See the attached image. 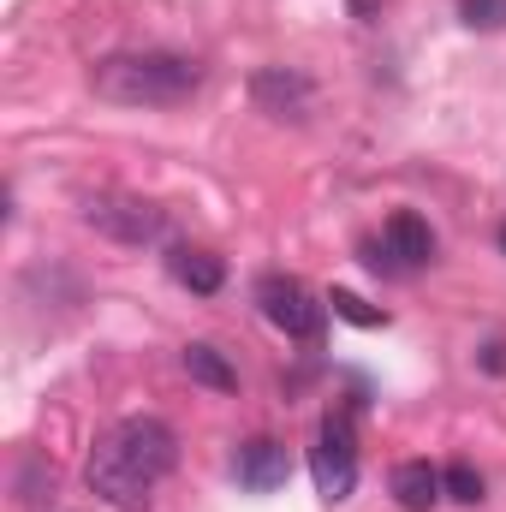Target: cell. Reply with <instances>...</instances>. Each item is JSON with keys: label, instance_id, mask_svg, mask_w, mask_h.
<instances>
[{"label": "cell", "instance_id": "cell-1", "mask_svg": "<svg viewBox=\"0 0 506 512\" xmlns=\"http://www.w3.org/2000/svg\"><path fill=\"white\" fill-rule=\"evenodd\" d=\"M179 471V435L167 417H120L84 459V483L102 507L143 512L149 495Z\"/></svg>", "mask_w": 506, "mask_h": 512}, {"label": "cell", "instance_id": "cell-2", "mask_svg": "<svg viewBox=\"0 0 506 512\" xmlns=\"http://www.w3.org/2000/svg\"><path fill=\"white\" fill-rule=\"evenodd\" d=\"M203 60L173 48H126L90 66V90L114 108H185L203 90Z\"/></svg>", "mask_w": 506, "mask_h": 512}, {"label": "cell", "instance_id": "cell-3", "mask_svg": "<svg viewBox=\"0 0 506 512\" xmlns=\"http://www.w3.org/2000/svg\"><path fill=\"white\" fill-rule=\"evenodd\" d=\"M310 477H316V495L328 507H340L358 489V411L352 405H340V411L322 417L316 447H310Z\"/></svg>", "mask_w": 506, "mask_h": 512}, {"label": "cell", "instance_id": "cell-4", "mask_svg": "<svg viewBox=\"0 0 506 512\" xmlns=\"http://www.w3.org/2000/svg\"><path fill=\"white\" fill-rule=\"evenodd\" d=\"M256 310H262L286 340H304V346H316L322 328H328V298H316L298 274H262V280H256Z\"/></svg>", "mask_w": 506, "mask_h": 512}, {"label": "cell", "instance_id": "cell-5", "mask_svg": "<svg viewBox=\"0 0 506 512\" xmlns=\"http://www.w3.org/2000/svg\"><path fill=\"white\" fill-rule=\"evenodd\" d=\"M84 221L114 245H161L167 239V209H155L143 197H90Z\"/></svg>", "mask_w": 506, "mask_h": 512}, {"label": "cell", "instance_id": "cell-6", "mask_svg": "<svg viewBox=\"0 0 506 512\" xmlns=\"http://www.w3.org/2000/svg\"><path fill=\"white\" fill-rule=\"evenodd\" d=\"M251 102L268 114V120H292L304 126L310 108H316V84L298 72V66H262L251 78Z\"/></svg>", "mask_w": 506, "mask_h": 512}, {"label": "cell", "instance_id": "cell-7", "mask_svg": "<svg viewBox=\"0 0 506 512\" xmlns=\"http://www.w3.org/2000/svg\"><path fill=\"white\" fill-rule=\"evenodd\" d=\"M233 477H239V489H251V495H274V489H286V477H292V453H286L274 435H256V441L239 447Z\"/></svg>", "mask_w": 506, "mask_h": 512}, {"label": "cell", "instance_id": "cell-8", "mask_svg": "<svg viewBox=\"0 0 506 512\" xmlns=\"http://www.w3.org/2000/svg\"><path fill=\"white\" fill-rule=\"evenodd\" d=\"M381 245L393 251L399 274H417V268H429V262H435V227H429L423 215L399 209V215H387V227H381Z\"/></svg>", "mask_w": 506, "mask_h": 512}, {"label": "cell", "instance_id": "cell-9", "mask_svg": "<svg viewBox=\"0 0 506 512\" xmlns=\"http://www.w3.org/2000/svg\"><path fill=\"white\" fill-rule=\"evenodd\" d=\"M167 274H173L185 292L215 298V292L227 286V256L203 251V245H167Z\"/></svg>", "mask_w": 506, "mask_h": 512}, {"label": "cell", "instance_id": "cell-10", "mask_svg": "<svg viewBox=\"0 0 506 512\" xmlns=\"http://www.w3.org/2000/svg\"><path fill=\"white\" fill-rule=\"evenodd\" d=\"M387 489H393V501L405 512H429L435 501H447V495H441V471H435L429 459H399L393 477H387Z\"/></svg>", "mask_w": 506, "mask_h": 512}, {"label": "cell", "instance_id": "cell-11", "mask_svg": "<svg viewBox=\"0 0 506 512\" xmlns=\"http://www.w3.org/2000/svg\"><path fill=\"white\" fill-rule=\"evenodd\" d=\"M179 364H185V376L197 387H209V393H239V370L227 364V352L221 346H209V340H191L185 352H179Z\"/></svg>", "mask_w": 506, "mask_h": 512}, {"label": "cell", "instance_id": "cell-12", "mask_svg": "<svg viewBox=\"0 0 506 512\" xmlns=\"http://www.w3.org/2000/svg\"><path fill=\"white\" fill-rule=\"evenodd\" d=\"M441 495L459 501V507H477V501L489 495V483H483V471H477L471 459H453V465L441 471Z\"/></svg>", "mask_w": 506, "mask_h": 512}, {"label": "cell", "instance_id": "cell-13", "mask_svg": "<svg viewBox=\"0 0 506 512\" xmlns=\"http://www.w3.org/2000/svg\"><path fill=\"white\" fill-rule=\"evenodd\" d=\"M328 304H334V316L352 322V328H381V322H387V310H376L370 298H358V292H346V286H334Z\"/></svg>", "mask_w": 506, "mask_h": 512}, {"label": "cell", "instance_id": "cell-14", "mask_svg": "<svg viewBox=\"0 0 506 512\" xmlns=\"http://www.w3.org/2000/svg\"><path fill=\"white\" fill-rule=\"evenodd\" d=\"M465 30H506V0H459Z\"/></svg>", "mask_w": 506, "mask_h": 512}, {"label": "cell", "instance_id": "cell-15", "mask_svg": "<svg viewBox=\"0 0 506 512\" xmlns=\"http://www.w3.org/2000/svg\"><path fill=\"white\" fill-rule=\"evenodd\" d=\"M477 364H483V370H489V376H506V340H489V346H483V358H477Z\"/></svg>", "mask_w": 506, "mask_h": 512}, {"label": "cell", "instance_id": "cell-16", "mask_svg": "<svg viewBox=\"0 0 506 512\" xmlns=\"http://www.w3.org/2000/svg\"><path fill=\"white\" fill-rule=\"evenodd\" d=\"M376 6H381V0H352V12H358V18H370Z\"/></svg>", "mask_w": 506, "mask_h": 512}, {"label": "cell", "instance_id": "cell-17", "mask_svg": "<svg viewBox=\"0 0 506 512\" xmlns=\"http://www.w3.org/2000/svg\"><path fill=\"white\" fill-rule=\"evenodd\" d=\"M501 251H506V227H501Z\"/></svg>", "mask_w": 506, "mask_h": 512}]
</instances>
